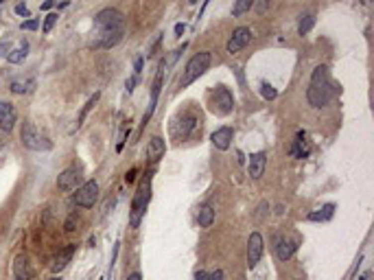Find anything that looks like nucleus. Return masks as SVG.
Here are the masks:
<instances>
[{"instance_id": "7ed1b4c3", "label": "nucleus", "mask_w": 374, "mask_h": 280, "mask_svg": "<svg viewBox=\"0 0 374 280\" xmlns=\"http://www.w3.org/2000/svg\"><path fill=\"white\" fill-rule=\"evenodd\" d=\"M199 123H201V118L195 109H190V107L184 109V112H180L178 116L171 120V136L175 140L190 138V136L197 131V127H199Z\"/></svg>"}, {"instance_id": "cd10ccee", "label": "nucleus", "mask_w": 374, "mask_h": 280, "mask_svg": "<svg viewBox=\"0 0 374 280\" xmlns=\"http://www.w3.org/2000/svg\"><path fill=\"white\" fill-rule=\"evenodd\" d=\"M261 94H263V98L272 101V98H276V96H278V90H276L274 86H269V84H261Z\"/></svg>"}, {"instance_id": "b1692460", "label": "nucleus", "mask_w": 374, "mask_h": 280, "mask_svg": "<svg viewBox=\"0 0 374 280\" xmlns=\"http://www.w3.org/2000/svg\"><path fill=\"white\" fill-rule=\"evenodd\" d=\"M197 223H199V228H210L214 223V210L212 206H201L199 212H197Z\"/></svg>"}, {"instance_id": "6e6552de", "label": "nucleus", "mask_w": 374, "mask_h": 280, "mask_svg": "<svg viewBox=\"0 0 374 280\" xmlns=\"http://www.w3.org/2000/svg\"><path fill=\"white\" fill-rule=\"evenodd\" d=\"M96 199H98V182H94V180L84 182L73 195V201L79 208H92L96 204Z\"/></svg>"}, {"instance_id": "a18cd8bd", "label": "nucleus", "mask_w": 374, "mask_h": 280, "mask_svg": "<svg viewBox=\"0 0 374 280\" xmlns=\"http://www.w3.org/2000/svg\"><path fill=\"white\" fill-rule=\"evenodd\" d=\"M293 280H302V278H293Z\"/></svg>"}, {"instance_id": "4be33fe9", "label": "nucleus", "mask_w": 374, "mask_h": 280, "mask_svg": "<svg viewBox=\"0 0 374 280\" xmlns=\"http://www.w3.org/2000/svg\"><path fill=\"white\" fill-rule=\"evenodd\" d=\"M26 55H29V42H20L18 48H13V51L7 53V62L9 64H22L26 59Z\"/></svg>"}, {"instance_id": "72a5a7b5", "label": "nucleus", "mask_w": 374, "mask_h": 280, "mask_svg": "<svg viewBox=\"0 0 374 280\" xmlns=\"http://www.w3.org/2000/svg\"><path fill=\"white\" fill-rule=\"evenodd\" d=\"M223 278H225V274H223V270H217V272L208 274V280H223Z\"/></svg>"}, {"instance_id": "412c9836", "label": "nucleus", "mask_w": 374, "mask_h": 280, "mask_svg": "<svg viewBox=\"0 0 374 280\" xmlns=\"http://www.w3.org/2000/svg\"><path fill=\"white\" fill-rule=\"evenodd\" d=\"M289 156L291 158H306V156H309V145H306V138H304L302 131L298 134V138L293 140V145H291Z\"/></svg>"}, {"instance_id": "bb28decb", "label": "nucleus", "mask_w": 374, "mask_h": 280, "mask_svg": "<svg viewBox=\"0 0 374 280\" xmlns=\"http://www.w3.org/2000/svg\"><path fill=\"white\" fill-rule=\"evenodd\" d=\"M252 7H254L252 0H239V2H234V7H232V15H243L245 11H250Z\"/></svg>"}, {"instance_id": "20e7f679", "label": "nucleus", "mask_w": 374, "mask_h": 280, "mask_svg": "<svg viewBox=\"0 0 374 280\" xmlns=\"http://www.w3.org/2000/svg\"><path fill=\"white\" fill-rule=\"evenodd\" d=\"M210 62H212V55L208 51L192 55V57L188 59V64L184 66V75H182V79H180V88H188L192 81L199 79V77L210 68Z\"/></svg>"}, {"instance_id": "f03ea898", "label": "nucleus", "mask_w": 374, "mask_h": 280, "mask_svg": "<svg viewBox=\"0 0 374 280\" xmlns=\"http://www.w3.org/2000/svg\"><path fill=\"white\" fill-rule=\"evenodd\" d=\"M149 201H151V173H147L145 178L140 180L138 188H136V193H134V199H131V208H129V226L131 228L140 226Z\"/></svg>"}, {"instance_id": "f8f14e48", "label": "nucleus", "mask_w": 374, "mask_h": 280, "mask_svg": "<svg viewBox=\"0 0 374 280\" xmlns=\"http://www.w3.org/2000/svg\"><path fill=\"white\" fill-rule=\"evenodd\" d=\"M274 250H276V256L278 261L287 263L291 256L295 254V250H298V241L295 239H289V237H276V241H274Z\"/></svg>"}, {"instance_id": "9d476101", "label": "nucleus", "mask_w": 374, "mask_h": 280, "mask_svg": "<svg viewBox=\"0 0 374 280\" xmlns=\"http://www.w3.org/2000/svg\"><path fill=\"white\" fill-rule=\"evenodd\" d=\"M81 182V169L79 167H68V169H64L62 173H59V178H57V188L59 190H64V193H68V190H73L77 188Z\"/></svg>"}, {"instance_id": "4468645a", "label": "nucleus", "mask_w": 374, "mask_h": 280, "mask_svg": "<svg viewBox=\"0 0 374 280\" xmlns=\"http://www.w3.org/2000/svg\"><path fill=\"white\" fill-rule=\"evenodd\" d=\"M15 120H18V114H15V107L7 101H0V129L2 131H11L15 127Z\"/></svg>"}, {"instance_id": "ddd939ff", "label": "nucleus", "mask_w": 374, "mask_h": 280, "mask_svg": "<svg viewBox=\"0 0 374 280\" xmlns=\"http://www.w3.org/2000/svg\"><path fill=\"white\" fill-rule=\"evenodd\" d=\"M162 81H164V73L162 70H158L156 79H153L151 84V101H149V109H147L145 118H142V123H149V118L153 116V112H156L158 107V98H160V90H162Z\"/></svg>"}, {"instance_id": "f3484780", "label": "nucleus", "mask_w": 374, "mask_h": 280, "mask_svg": "<svg viewBox=\"0 0 374 280\" xmlns=\"http://www.w3.org/2000/svg\"><path fill=\"white\" fill-rule=\"evenodd\" d=\"M164 151H167L164 140L160 138V136H151L149 142H147V160H149L151 164H156L164 156Z\"/></svg>"}, {"instance_id": "c756f323", "label": "nucleus", "mask_w": 374, "mask_h": 280, "mask_svg": "<svg viewBox=\"0 0 374 280\" xmlns=\"http://www.w3.org/2000/svg\"><path fill=\"white\" fill-rule=\"evenodd\" d=\"M57 18H59L57 13H48V15H46V20H44L42 31H44V33H51V31H53V26H55V22H57Z\"/></svg>"}, {"instance_id": "2eb2a0df", "label": "nucleus", "mask_w": 374, "mask_h": 280, "mask_svg": "<svg viewBox=\"0 0 374 280\" xmlns=\"http://www.w3.org/2000/svg\"><path fill=\"white\" fill-rule=\"evenodd\" d=\"M210 140H212V145L217 147L219 151L230 149V145H232V140H234V129L232 127H219L210 136Z\"/></svg>"}, {"instance_id": "58836bf2", "label": "nucleus", "mask_w": 374, "mask_h": 280, "mask_svg": "<svg viewBox=\"0 0 374 280\" xmlns=\"http://www.w3.org/2000/svg\"><path fill=\"white\" fill-rule=\"evenodd\" d=\"M136 79H138V77H136V75H134V77H131V79L127 81V90H129V92H131V90H134V86H136Z\"/></svg>"}, {"instance_id": "a878e982", "label": "nucleus", "mask_w": 374, "mask_h": 280, "mask_svg": "<svg viewBox=\"0 0 374 280\" xmlns=\"http://www.w3.org/2000/svg\"><path fill=\"white\" fill-rule=\"evenodd\" d=\"M313 24H315V18H313L311 13H304V15H300V22H298V33L300 35H306L311 29H313Z\"/></svg>"}, {"instance_id": "0eeeda50", "label": "nucleus", "mask_w": 374, "mask_h": 280, "mask_svg": "<svg viewBox=\"0 0 374 280\" xmlns=\"http://www.w3.org/2000/svg\"><path fill=\"white\" fill-rule=\"evenodd\" d=\"M20 140H22V145L31 151H48L51 149V142H48L46 138H42L40 131H37V127L31 123V120H26V123L22 125Z\"/></svg>"}, {"instance_id": "39448f33", "label": "nucleus", "mask_w": 374, "mask_h": 280, "mask_svg": "<svg viewBox=\"0 0 374 280\" xmlns=\"http://www.w3.org/2000/svg\"><path fill=\"white\" fill-rule=\"evenodd\" d=\"M94 26L101 33H116L125 31V15L114 7H105L94 15Z\"/></svg>"}, {"instance_id": "2f4dec72", "label": "nucleus", "mask_w": 374, "mask_h": 280, "mask_svg": "<svg viewBox=\"0 0 374 280\" xmlns=\"http://www.w3.org/2000/svg\"><path fill=\"white\" fill-rule=\"evenodd\" d=\"M37 26H40V22L31 18V20H24V22H22V24H20V29H22V31H35Z\"/></svg>"}, {"instance_id": "c85d7f7f", "label": "nucleus", "mask_w": 374, "mask_h": 280, "mask_svg": "<svg viewBox=\"0 0 374 280\" xmlns=\"http://www.w3.org/2000/svg\"><path fill=\"white\" fill-rule=\"evenodd\" d=\"M77 223H79V217H77V212H73V215L66 219L64 230H66V232H75V230H77Z\"/></svg>"}, {"instance_id": "9b49d317", "label": "nucleus", "mask_w": 374, "mask_h": 280, "mask_svg": "<svg viewBox=\"0 0 374 280\" xmlns=\"http://www.w3.org/2000/svg\"><path fill=\"white\" fill-rule=\"evenodd\" d=\"M252 40V31L247 29V26H239V29H234L232 31V35H230V40H228V53L230 55H234V53H239V51H243V48L250 44Z\"/></svg>"}, {"instance_id": "393cba45", "label": "nucleus", "mask_w": 374, "mask_h": 280, "mask_svg": "<svg viewBox=\"0 0 374 280\" xmlns=\"http://www.w3.org/2000/svg\"><path fill=\"white\" fill-rule=\"evenodd\" d=\"M98 98H101V92H94V94H92L90 98H88V103L84 105V109H81V114H79V120H77V127H81V125H84L86 116H88V114H90V109L96 105V101H98Z\"/></svg>"}, {"instance_id": "473e14b6", "label": "nucleus", "mask_w": 374, "mask_h": 280, "mask_svg": "<svg viewBox=\"0 0 374 280\" xmlns=\"http://www.w3.org/2000/svg\"><path fill=\"white\" fill-rule=\"evenodd\" d=\"M15 13H18V15H24V18H29V7H26L24 2H18V4H15Z\"/></svg>"}, {"instance_id": "f704fd0d", "label": "nucleus", "mask_w": 374, "mask_h": 280, "mask_svg": "<svg viewBox=\"0 0 374 280\" xmlns=\"http://www.w3.org/2000/svg\"><path fill=\"white\" fill-rule=\"evenodd\" d=\"M142 64H145V59H142V57H138V59H136V64H134V75H136V77L140 75V70H142Z\"/></svg>"}, {"instance_id": "a211bd4d", "label": "nucleus", "mask_w": 374, "mask_h": 280, "mask_svg": "<svg viewBox=\"0 0 374 280\" xmlns=\"http://www.w3.org/2000/svg\"><path fill=\"white\" fill-rule=\"evenodd\" d=\"M13 278L15 280H33V270H31V263L24 254L15 256L13 261Z\"/></svg>"}, {"instance_id": "c9c22d12", "label": "nucleus", "mask_w": 374, "mask_h": 280, "mask_svg": "<svg viewBox=\"0 0 374 280\" xmlns=\"http://www.w3.org/2000/svg\"><path fill=\"white\" fill-rule=\"evenodd\" d=\"M184 31H186V24L184 22H178V24H175V35H184Z\"/></svg>"}, {"instance_id": "aec40b11", "label": "nucleus", "mask_w": 374, "mask_h": 280, "mask_svg": "<svg viewBox=\"0 0 374 280\" xmlns=\"http://www.w3.org/2000/svg\"><path fill=\"white\" fill-rule=\"evenodd\" d=\"M125 31H116V33H98V40L94 42L96 48H112L123 40Z\"/></svg>"}, {"instance_id": "e433bc0d", "label": "nucleus", "mask_w": 374, "mask_h": 280, "mask_svg": "<svg viewBox=\"0 0 374 280\" xmlns=\"http://www.w3.org/2000/svg\"><path fill=\"white\" fill-rule=\"evenodd\" d=\"M9 53V42H0V57Z\"/></svg>"}, {"instance_id": "5701e85b", "label": "nucleus", "mask_w": 374, "mask_h": 280, "mask_svg": "<svg viewBox=\"0 0 374 280\" xmlns=\"http://www.w3.org/2000/svg\"><path fill=\"white\" fill-rule=\"evenodd\" d=\"M333 212H335V204H326V206H322V208H317V210H313L309 212V221H328V219L333 217Z\"/></svg>"}, {"instance_id": "a19ab883", "label": "nucleus", "mask_w": 374, "mask_h": 280, "mask_svg": "<svg viewBox=\"0 0 374 280\" xmlns=\"http://www.w3.org/2000/svg\"><path fill=\"white\" fill-rule=\"evenodd\" d=\"M127 280H142L140 272H134V274H129V278H127Z\"/></svg>"}, {"instance_id": "6ab92c4d", "label": "nucleus", "mask_w": 374, "mask_h": 280, "mask_svg": "<svg viewBox=\"0 0 374 280\" xmlns=\"http://www.w3.org/2000/svg\"><path fill=\"white\" fill-rule=\"evenodd\" d=\"M75 250H77V245L75 243H70L68 248H64L62 252H59L57 256H55V261H53V265H51V270L57 274V272H62L66 265H68L70 261H73V254H75Z\"/></svg>"}, {"instance_id": "79ce46f5", "label": "nucleus", "mask_w": 374, "mask_h": 280, "mask_svg": "<svg viewBox=\"0 0 374 280\" xmlns=\"http://www.w3.org/2000/svg\"><path fill=\"white\" fill-rule=\"evenodd\" d=\"M134 180H136V169H131L127 173V182H134Z\"/></svg>"}, {"instance_id": "4c0bfd02", "label": "nucleus", "mask_w": 374, "mask_h": 280, "mask_svg": "<svg viewBox=\"0 0 374 280\" xmlns=\"http://www.w3.org/2000/svg\"><path fill=\"white\" fill-rule=\"evenodd\" d=\"M195 280H208V272H203V270H199L195 274Z\"/></svg>"}, {"instance_id": "37998d69", "label": "nucleus", "mask_w": 374, "mask_h": 280, "mask_svg": "<svg viewBox=\"0 0 374 280\" xmlns=\"http://www.w3.org/2000/svg\"><path fill=\"white\" fill-rule=\"evenodd\" d=\"M267 7H269V2H261V4H256V9H258V11H265Z\"/></svg>"}, {"instance_id": "423d86ee", "label": "nucleus", "mask_w": 374, "mask_h": 280, "mask_svg": "<svg viewBox=\"0 0 374 280\" xmlns=\"http://www.w3.org/2000/svg\"><path fill=\"white\" fill-rule=\"evenodd\" d=\"M210 109L217 116H228L234 109V96L225 86H217L210 92Z\"/></svg>"}, {"instance_id": "dca6fc26", "label": "nucleus", "mask_w": 374, "mask_h": 280, "mask_svg": "<svg viewBox=\"0 0 374 280\" xmlns=\"http://www.w3.org/2000/svg\"><path fill=\"white\" fill-rule=\"evenodd\" d=\"M265 167H267V153L265 151H256L250 156V175L252 180H261L263 173H265Z\"/></svg>"}, {"instance_id": "1a4fd4ad", "label": "nucleus", "mask_w": 374, "mask_h": 280, "mask_svg": "<svg viewBox=\"0 0 374 280\" xmlns=\"http://www.w3.org/2000/svg\"><path fill=\"white\" fill-rule=\"evenodd\" d=\"M263 250H265V241H263L261 232H252L247 239V267L256 270V265L263 259Z\"/></svg>"}, {"instance_id": "c03bdc74", "label": "nucleus", "mask_w": 374, "mask_h": 280, "mask_svg": "<svg viewBox=\"0 0 374 280\" xmlns=\"http://www.w3.org/2000/svg\"><path fill=\"white\" fill-rule=\"evenodd\" d=\"M48 280H59V278H57V276H53V278H48Z\"/></svg>"}, {"instance_id": "ea45409f", "label": "nucleus", "mask_w": 374, "mask_h": 280, "mask_svg": "<svg viewBox=\"0 0 374 280\" xmlns=\"http://www.w3.org/2000/svg\"><path fill=\"white\" fill-rule=\"evenodd\" d=\"M53 0H46V2H42V11H48V9H53Z\"/></svg>"}, {"instance_id": "7c9ffc66", "label": "nucleus", "mask_w": 374, "mask_h": 280, "mask_svg": "<svg viewBox=\"0 0 374 280\" xmlns=\"http://www.w3.org/2000/svg\"><path fill=\"white\" fill-rule=\"evenodd\" d=\"M9 90L13 92V94H24V92H29V88H26L24 84H20V81H13Z\"/></svg>"}, {"instance_id": "f257e3e1", "label": "nucleus", "mask_w": 374, "mask_h": 280, "mask_svg": "<svg viewBox=\"0 0 374 280\" xmlns=\"http://www.w3.org/2000/svg\"><path fill=\"white\" fill-rule=\"evenodd\" d=\"M335 84L328 77V68L326 66H317L311 75V84L306 90V98H309V105L315 109H322L331 103V98L335 96Z\"/></svg>"}]
</instances>
